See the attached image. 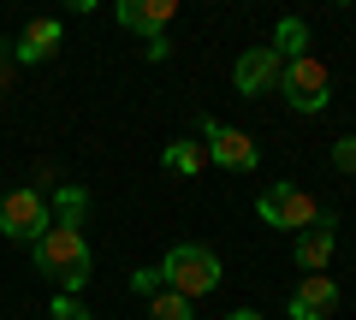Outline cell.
Segmentation results:
<instances>
[{"label": "cell", "instance_id": "6da1fadb", "mask_svg": "<svg viewBox=\"0 0 356 320\" xmlns=\"http://www.w3.org/2000/svg\"><path fill=\"white\" fill-rule=\"evenodd\" d=\"M30 261H36V273H48L65 296H77L89 285V237L77 226H48L36 244H30Z\"/></svg>", "mask_w": 356, "mask_h": 320}, {"label": "cell", "instance_id": "7a4b0ae2", "mask_svg": "<svg viewBox=\"0 0 356 320\" xmlns=\"http://www.w3.org/2000/svg\"><path fill=\"white\" fill-rule=\"evenodd\" d=\"M220 255L214 249H202V244H178V249H166V261H161V285L166 291H178V296H208V291H220Z\"/></svg>", "mask_w": 356, "mask_h": 320}, {"label": "cell", "instance_id": "3957f363", "mask_svg": "<svg viewBox=\"0 0 356 320\" xmlns=\"http://www.w3.org/2000/svg\"><path fill=\"white\" fill-rule=\"evenodd\" d=\"M255 214H261L273 231H291V237H297V231H309L321 219V202L309 190H297V184H267L261 202H255Z\"/></svg>", "mask_w": 356, "mask_h": 320}, {"label": "cell", "instance_id": "277c9868", "mask_svg": "<svg viewBox=\"0 0 356 320\" xmlns=\"http://www.w3.org/2000/svg\"><path fill=\"white\" fill-rule=\"evenodd\" d=\"M48 226H54V219H48V196H42L36 184L0 196V237H13V244H36Z\"/></svg>", "mask_w": 356, "mask_h": 320}, {"label": "cell", "instance_id": "5b68a950", "mask_svg": "<svg viewBox=\"0 0 356 320\" xmlns=\"http://www.w3.org/2000/svg\"><path fill=\"white\" fill-rule=\"evenodd\" d=\"M280 95L297 107V113H321V107L332 101V77L321 60H291L280 71Z\"/></svg>", "mask_w": 356, "mask_h": 320}, {"label": "cell", "instance_id": "8992f818", "mask_svg": "<svg viewBox=\"0 0 356 320\" xmlns=\"http://www.w3.org/2000/svg\"><path fill=\"white\" fill-rule=\"evenodd\" d=\"M202 154L226 172H255V160H261V149L238 125H220V119H202Z\"/></svg>", "mask_w": 356, "mask_h": 320}, {"label": "cell", "instance_id": "52a82bcc", "mask_svg": "<svg viewBox=\"0 0 356 320\" xmlns=\"http://www.w3.org/2000/svg\"><path fill=\"white\" fill-rule=\"evenodd\" d=\"M280 71H285V60L273 48H243L238 53V65H232V90L238 95H267V90H280Z\"/></svg>", "mask_w": 356, "mask_h": 320}, {"label": "cell", "instance_id": "ba28073f", "mask_svg": "<svg viewBox=\"0 0 356 320\" xmlns=\"http://www.w3.org/2000/svg\"><path fill=\"white\" fill-rule=\"evenodd\" d=\"M339 314V285L327 273H303L291 285V320H332Z\"/></svg>", "mask_w": 356, "mask_h": 320}, {"label": "cell", "instance_id": "9c48e42d", "mask_svg": "<svg viewBox=\"0 0 356 320\" xmlns=\"http://www.w3.org/2000/svg\"><path fill=\"white\" fill-rule=\"evenodd\" d=\"M113 18L131 30V36L149 42V36H161V24H172V18H178V6H172V0H119Z\"/></svg>", "mask_w": 356, "mask_h": 320}, {"label": "cell", "instance_id": "30bf717a", "mask_svg": "<svg viewBox=\"0 0 356 320\" xmlns=\"http://www.w3.org/2000/svg\"><path fill=\"white\" fill-rule=\"evenodd\" d=\"M60 36H65V24H60V18H30V24H24V36L13 42V60H18V65H42L54 48H60Z\"/></svg>", "mask_w": 356, "mask_h": 320}, {"label": "cell", "instance_id": "8fae6325", "mask_svg": "<svg viewBox=\"0 0 356 320\" xmlns=\"http://www.w3.org/2000/svg\"><path fill=\"white\" fill-rule=\"evenodd\" d=\"M332 237H339V226H332V214H321L309 231H297V267H309V273H321L332 261Z\"/></svg>", "mask_w": 356, "mask_h": 320}, {"label": "cell", "instance_id": "7c38bea8", "mask_svg": "<svg viewBox=\"0 0 356 320\" xmlns=\"http://www.w3.org/2000/svg\"><path fill=\"white\" fill-rule=\"evenodd\" d=\"M83 214H89V190L83 184H54V196H48V219L54 226H77L83 231Z\"/></svg>", "mask_w": 356, "mask_h": 320}, {"label": "cell", "instance_id": "4fadbf2b", "mask_svg": "<svg viewBox=\"0 0 356 320\" xmlns=\"http://www.w3.org/2000/svg\"><path fill=\"white\" fill-rule=\"evenodd\" d=\"M267 48L280 53L285 65H291V60H309V24H303V18H280V24H273V42H267Z\"/></svg>", "mask_w": 356, "mask_h": 320}, {"label": "cell", "instance_id": "5bb4252c", "mask_svg": "<svg viewBox=\"0 0 356 320\" xmlns=\"http://www.w3.org/2000/svg\"><path fill=\"white\" fill-rule=\"evenodd\" d=\"M161 160H166V172H172V178H196L208 154H202V142H196V137H178V142H166Z\"/></svg>", "mask_w": 356, "mask_h": 320}, {"label": "cell", "instance_id": "9a60e30c", "mask_svg": "<svg viewBox=\"0 0 356 320\" xmlns=\"http://www.w3.org/2000/svg\"><path fill=\"white\" fill-rule=\"evenodd\" d=\"M149 320H191V296L154 291V296H149Z\"/></svg>", "mask_w": 356, "mask_h": 320}, {"label": "cell", "instance_id": "2e32d148", "mask_svg": "<svg viewBox=\"0 0 356 320\" xmlns=\"http://www.w3.org/2000/svg\"><path fill=\"white\" fill-rule=\"evenodd\" d=\"M48 314H54V320H89V308L77 303V296H65V291H54V303H48Z\"/></svg>", "mask_w": 356, "mask_h": 320}, {"label": "cell", "instance_id": "e0dca14e", "mask_svg": "<svg viewBox=\"0 0 356 320\" xmlns=\"http://www.w3.org/2000/svg\"><path fill=\"white\" fill-rule=\"evenodd\" d=\"M332 167H339V172H356V137H339V142H332Z\"/></svg>", "mask_w": 356, "mask_h": 320}, {"label": "cell", "instance_id": "ac0fdd59", "mask_svg": "<svg viewBox=\"0 0 356 320\" xmlns=\"http://www.w3.org/2000/svg\"><path fill=\"white\" fill-rule=\"evenodd\" d=\"M131 291H137V296H154V291H161V267H137V273H131Z\"/></svg>", "mask_w": 356, "mask_h": 320}, {"label": "cell", "instance_id": "d6986e66", "mask_svg": "<svg viewBox=\"0 0 356 320\" xmlns=\"http://www.w3.org/2000/svg\"><path fill=\"white\" fill-rule=\"evenodd\" d=\"M143 53H149V60H166V53H172V42H166V36H149V42H143Z\"/></svg>", "mask_w": 356, "mask_h": 320}, {"label": "cell", "instance_id": "ffe728a7", "mask_svg": "<svg viewBox=\"0 0 356 320\" xmlns=\"http://www.w3.org/2000/svg\"><path fill=\"white\" fill-rule=\"evenodd\" d=\"M13 83V48H0V90Z\"/></svg>", "mask_w": 356, "mask_h": 320}, {"label": "cell", "instance_id": "44dd1931", "mask_svg": "<svg viewBox=\"0 0 356 320\" xmlns=\"http://www.w3.org/2000/svg\"><path fill=\"white\" fill-rule=\"evenodd\" d=\"M226 320H267V314H261V308H232Z\"/></svg>", "mask_w": 356, "mask_h": 320}]
</instances>
